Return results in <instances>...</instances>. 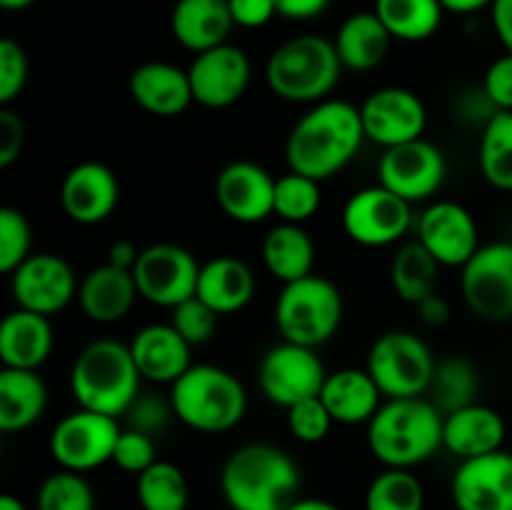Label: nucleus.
<instances>
[{"mask_svg":"<svg viewBox=\"0 0 512 510\" xmlns=\"http://www.w3.org/2000/svg\"><path fill=\"white\" fill-rule=\"evenodd\" d=\"M333 415L328 413L325 403L318 398H308L303 403H295L288 408V430L295 440L300 443H320L328 438L330 428H333Z\"/></svg>","mask_w":512,"mask_h":510,"instance_id":"nucleus-43","label":"nucleus"},{"mask_svg":"<svg viewBox=\"0 0 512 510\" xmlns=\"http://www.w3.org/2000/svg\"><path fill=\"white\" fill-rule=\"evenodd\" d=\"M325 378L328 373L315 348L288 343V340L273 345L263 355L258 368V383L265 398L285 410L308 398H318Z\"/></svg>","mask_w":512,"mask_h":510,"instance_id":"nucleus-10","label":"nucleus"},{"mask_svg":"<svg viewBox=\"0 0 512 510\" xmlns=\"http://www.w3.org/2000/svg\"><path fill=\"white\" fill-rule=\"evenodd\" d=\"M10 295L18 308L50 318L78 295V280L60 255L33 253L10 273Z\"/></svg>","mask_w":512,"mask_h":510,"instance_id":"nucleus-15","label":"nucleus"},{"mask_svg":"<svg viewBox=\"0 0 512 510\" xmlns=\"http://www.w3.org/2000/svg\"><path fill=\"white\" fill-rule=\"evenodd\" d=\"M365 140L360 108L348 100L328 98L315 103L293 125L285 143V158L293 173L323 183L358 155Z\"/></svg>","mask_w":512,"mask_h":510,"instance_id":"nucleus-1","label":"nucleus"},{"mask_svg":"<svg viewBox=\"0 0 512 510\" xmlns=\"http://www.w3.org/2000/svg\"><path fill=\"white\" fill-rule=\"evenodd\" d=\"M480 373L463 355H448L435 365L433 380H430V400L443 415L455 413L460 408L478 403Z\"/></svg>","mask_w":512,"mask_h":510,"instance_id":"nucleus-35","label":"nucleus"},{"mask_svg":"<svg viewBox=\"0 0 512 510\" xmlns=\"http://www.w3.org/2000/svg\"><path fill=\"white\" fill-rule=\"evenodd\" d=\"M215 200L235 223H260L275 213V178L263 165L235 160L215 178Z\"/></svg>","mask_w":512,"mask_h":510,"instance_id":"nucleus-20","label":"nucleus"},{"mask_svg":"<svg viewBox=\"0 0 512 510\" xmlns=\"http://www.w3.org/2000/svg\"><path fill=\"white\" fill-rule=\"evenodd\" d=\"M35 505L38 510H95V495L83 473L60 468L40 483Z\"/></svg>","mask_w":512,"mask_h":510,"instance_id":"nucleus-40","label":"nucleus"},{"mask_svg":"<svg viewBox=\"0 0 512 510\" xmlns=\"http://www.w3.org/2000/svg\"><path fill=\"white\" fill-rule=\"evenodd\" d=\"M320 400L333 415L335 423L360 425L373 420V415L383 405L380 403L383 393L368 368H340L335 373H328L323 390H320Z\"/></svg>","mask_w":512,"mask_h":510,"instance_id":"nucleus-28","label":"nucleus"},{"mask_svg":"<svg viewBox=\"0 0 512 510\" xmlns=\"http://www.w3.org/2000/svg\"><path fill=\"white\" fill-rule=\"evenodd\" d=\"M35 0H0V5H3V10H25L30 8Z\"/></svg>","mask_w":512,"mask_h":510,"instance_id":"nucleus-58","label":"nucleus"},{"mask_svg":"<svg viewBox=\"0 0 512 510\" xmlns=\"http://www.w3.org/2000/svg\"><path fill=\"white\" fill-rule=\"evenodd\" d=\"M490 23H493L498 40L503 43L505 53H512V0H493Z\"/></svg>","mask_w":512,"mask_h":510,"instance_id":"nucleus-53","label":"nucleus"},{"mask_svg":"<svg viewBox=\"0 0 512 510\" xmlns=\"http://www.w3.org/2000/svg\"><path fill=\"white\" fill-rule=\"evenodd\" d=\"M188 75L195 103L210 110H223L243 98L250 85L253 65L243 48L223 43L195 55Z\"/></svg>","mask_w":512,"mask_h":510,"instance_id":"nucleus-17","label":"nucleus"},{"mask_svg":"<svg viewBox=\"0 0 512 510\" xmlns=\"http://www.w3.org/2000/svg\"><path fill=\"white\" fill-rule=\"evenodd\" d=\"M28 55L13 38L0 40V105H10L28 83Z\"/></svg>","mask_w":512,"mask_h":510,"instance_id":"nucleus-44","label":"nucleus"},{"mask_svg":"<svg viewBox=\"0 0 512 510\" xmlns=\"http://www.w3.org/2000/svg\"><path fill=\"white\" fill-rule=\"evenodd\" d=\"M438 360L428 343L410 330H390L373 343L368 353V373L378 383L385 400L420 398L430 390Z\"/></svg>","mask_w":512,"mask_h":510,"instance_id":"nucleus-8","label":"nucleus"},{"mask_svg":"<svg viewBox=\"0 0 512 510\" xmlns=\"http://www.w3.org/2000/svg\"><path fill=\"white\" fill-rule=\"evenodd\" d=\"M480 170L498 190H512V110H500L480 135Z\"/></svg>","mask_w":512,"mask_h":510,"instance_id":"nucleus-36","label":"nucleus"},{"mask_svg":"<svg viewBox=\"0 0 512 510\" xmlns=\"http://www.w3.org/2000/svg\"><path fill=\"white\" fill-rule=\"evenodd\" d=\"M288 510H340L338 505L330 503V500L320 498H298Z\"/></svg>","mask_w":512,"mask_h":510,"instance_id":"nucleus-56","label":"nucleus"},{"mask_svg":"<svg viewBox=\"0 0 512 510\" xmlns=\"http://www.w3.org/2000/svg\"><path fill=\"white\" fill-rule=\"evenodd\" d=\"M223 510H233V508H223Z\"/></svg>","mask_w":512,"mask_h":510,"instance_id":"nucleus-59","label":"nucleus"},{"mask_svg":"<svg viewBox=\"0 0 512 510\" xmlns=\"http://www.w3.org/2000/svg\"><path fill=\"white\" fill-rule=\"evenodd\" d=\"M233 28L228 0H178L170 13V33L195 55L228 43Z\"/></svg>","mask_w":512,"mask_h":510,"instance_id":"nucleus-25","label":"nucleus"},{"mask_svg":"<svg viewBox=\"0 0 512 510\" xmlns=\"http://www.w3.org/2000/svg\"><path fill=\"white\" fill-rule=\"evenodd\" d=\"M25 145V123L8 105L0 108V168H10Z\"/></svg>","mask_w":512,"mask_h":510,"instance_id":"nucleus-48","label":"nucleus"},{"mask_svg":"<svg viewBox=\"0 0 512 510\" xmlns=\"http://www.w3.org/2000/svg\"><path fill=\"white\" fill-rule=\"evenodd\" d=\"M138 285H135L133 270L115 268L105 263L90 270L78 288V300L83 313L93 323L110 325L123 320L133 308L138 298Z\"/></svg>","mask_w":512,"mask_h":510,"instance_id":"nucleus-27","label":"nucleus"},{"mask_svg":"<svg viewBox=\"0 0 512 510\" xmlns=\"http://www.w3.org/2000/svg\"><path fill=\"white\" fill-rule=\"evenodd\" d=\"M343 310L338 285L313 273L283 285L275 300V325L288 343L320 348L338 333Z\"/></svg>","mask_w":512,"mask_h":510,"instance_id":"nucleus-7","label":"nucleus"},{"mask_svg":"<svg viewBox=\"0 0 512 510\" xmlns=\"http://www.w3.org/2000/svg\"><path fill=\"white\" fill-rule=\"evenodd\" d=\"M188 498V480L175 463L158 460L138 475V503L143 510H185Z\"/></svg>","mask_w":512,"mask_h":510,"instance_id":"nucleus-37","label":"nucleus"},{"mask_svg":"<svg viewBox=\"0 0 512 510\" xmlns=\"http://www.w3.org/2000/svg\"><path fill=\"white\" fill-rule=\"evenodd\" d=\"M48 388L38 370H0V430L18 433L43 418Z\"/></svg>","mask_w":512,"mask_h":510,"instance_id":"nucleus-31","label":"nucleus"},{"mask_svg":"<svg viewBox=\"0 0 512 510\" xmlns=\"http://www.w3.org/2000/svg\"><path fill=\"white\" fill-rule=\"evenodd\" d=\"M33 230L28 218L18 208H0V273L10 275L20 263L30 258Z\"/></svg>","mask_w":512,"mask_h":510,"instance_id":"nucleus-41","label":"nucleus"},{"mask_svg":"<svg viewBox=\"0 0 512 510\" xmlns=\"http://www.w3.org/2000/svg\"><path fill=\"white\" fill-rule=\"evenodd\" d=\"M113 463L118 465L125 473L140 475L150 468L153 463H158V450H155L153 435H145L140 430L125 428L120 433L118 443H115Z\"/></svg>","mask_w":512,"mask_h":510,"instance_id":"nucleus-46","label":"nucleus"},{"mask_svg":"<svg viewBox=\"0 0 512 510\" xmlns=\"http://www.w3.org/2000/svg\"><path fill=\"white\" fill-rule=\"evenodd\" d=\"M483 90L498 110H512V53L500 55L485 70Z\"/></svg>","mask_w":512,"mask_h":510,"instance_id":"nucleus-47","label":"nucleus"},{"mask_svg":"<svg viewBox=\"0 0 512 510\" xmlns=\"http://www.w3.org/2000/svg\"><path fill=\"white\" fill-rule=\"evenodd\" d=\"M460 288L468 308L488 323L512 318V243L480 245L463 265Z\"/></svg>","mask_w":512,"mask_h":510,"instance_id":"nucleus-11","label":"nucleus"},{"mask_svg":"<svg viewBox=\"0 0 512 510\" xmlns=\"http://www.w3.org/2000/svg\"><path fill=\"white\" fill-rule=\"evenodd\" d=\"M440 5L445 8V13L453 15H475L480 10L490 8L493 0H440Z\"/></svg>","mask_w":512,"mask_h":510,"instance_id":"nucleus-55","label":"nucleus"},{"mask_svg":"<svg viewBox=\"0 0 512 510\" xmlns=\"http://www.w3.org/2000/svg\"><path fill=\"white\" fill-rule=\"evenodd\" d=\"M413 223V205L383 185H370L348 198L343 208V228L353 243L365 248H385L403 238Z\"/></svg>","mask_w":512,"mask_h":510,"instance_id":"nucleus-13","label":"nucleus"},{"mask_svg":"<svg viewBox=\"0 0 512 510\" xmlns=\"http://www.w3.org/2000/svg\"><path fill=\"white\" fill-rule=\"evenodd\" d=\"M343 63L333 40L323 35H295L270 53L265 65L268 88L288 103H320L328 100L340 83Z\"/></svg>","mask_w":512,"mask_h":510,"instance_id":"nucleus-5","label":"nucleus"},{"mask_svg":"<svg viewBox=\"0 0 512 510\" xmlns=\"http://www.w3.org/2000/svg\"><path fill=\"white\" fill-rule=\"evenodd\" d=\"M365 138L383 150L423 138L428 110L420 95L408 88H380L360 105Z\"/></svg>","mask_w":512,"mask_h":510,"instance_id":"nucleus-16","label":"nucleus"},{"mask_svg":"<svg viewBox=\"0 0 512 510\" xmlns=\"http://www.w3.org/2000/svg\"><path fill=\"white\" fill-rule=\"evenodd\" d=\"M130 353L140 375L150 383L173 385L190 368V348L193 345L173 328V325H145L130 340Z\"/></svg>","mask_w":512,"mask_h":510,"instance_id":"nucleus-23","label":"nucleus"},{"mask_svg":"<svg viewBox=\"0 0 512 510\" xmlns=\"http://www.w3.org/2000/svg\"><path fill=\"white\" fill-rule=\"evenodd\" d=\"M425 488L413 470L385 468L365 493V510H423Z\"/></svg>","mask_w":512,"mask_h":510,"instance_id":"nucleus-38","label":"nucleus"},{"mask_svg":"<svg viewBox=\"0 0 512 510\" xmlns=\"http://www.w3.org/2000/svg\"><path fill=\"white\" fill-rule=\"evenodd\" d=\"M263 263L283 285L313 275L315 245L308 230L298 223H280L263 238Z\"/></svg>","mask_w":512,"mask_h":510,"instance_id":"nucleus-32","label":"nucleus"},{"mask_svg":"<svg viewBox=\"0 0 512 510\" xmlns=\"http://www.w3.org/2000/svg\"><path fill=\"white\" fill-rule=\"evenodd\" d=\"M118 418L78 408L65 415L50 433V455L65 470L88 473L113 463L115 443L120 438Z\"/></svg>","mask_w":512,"mask_h":510,"instance_id":"nucleus-9","label":"nucleus"},{"mask_svg":"<svg viewBox=\"0 0 512 510\" xmlns=\"http://www.w3.org/2000/svg\"><path fill=\"white\" fill-rule=\"evenodd\" d=\"M140 375L130 345L120 340H93L70 368V393L78 408L120 418L140 395Z\"/></svg>","mask_w":512,"mask_h":510,"instance_id":"nucleus-4","label":"nucleus"},{"mask_svg":"<svg viewBox=\"0 0 512 510\" xmlns=\"http://www.w3.org/2000/svg\"><path fill=\"white\" fill-rule=\"evenodd\" d=\"M375 15L383 20L393 40L420 43L438 33L445 8L440 0H375Z\"/></svg>","mask_w":512,"mask_h":510,"instance_id":"nucleus-33","label":"nucleus"},{"mask_svg":"<svg viewBox=\"0 0 512 510\" xmlns=\"http://www.w3.org/2000/svg\"><path fill=\"white\" fill-rule=\"evenodd\" d=\"M140 258V250L135 248L130 240H115L108 250V263L115 265V268H123V270H133L135 263Z\"/></svg>","mask_w":512,"mask_h":510,"instance_id":"nucleus-54","label":"nucleus"},{"mask_svg":"<svg viewBox=\"0 0 512 510\" xmlns=\"http://www.w3.org/2000/svg\"><path fill=\"white\" fill-rule=\"evenodd\" d=\"M140 298L158 308H170L193 298L198 290L200 265L190 250L173 243H155L140 250L133 268Z\"/></svg>","mask_w":512,"mask_h":510,"instance_id":"nucleus-12","label":"nucleus"},{"mask_svg":"<svg viewBox=\"0 0 512 510\" xmlns=\"http://www.w3.org/2000/svg\"><path fill=\"white\" fill-rule=\"evenodd\" d=\"M125 418H128V428L140 430L145 435H158L175 418L173 400H170V395L160 398L155 393H140L128 408Z\"/></svg>","mask_w":512,"mask_h":510,"instance_id":"nucleus-45","label":"nucleus"},{"mask_svg":"<svg viewBox=\"0 0 512 510\" xmlns=\"http://www.w3.org/2000/svg\"><path fill=\"white\" fill-rule=\"evenodd\" d=\"M195 295L218 315L238 313L253 300L255 275L243 260L233 258V255H220V258L200 265Z\"/></svg>","mask_w":512,"mask_h":510,"instance_id":"nucleus-29","label":"nucleus"},{"mask_svg":"<svg viewBox=\"0 0 512 510\" xmlns=\"http://www.w3.org/2000/svg\"><path fill=\"white\" fill-rule=\"evenodd\" d=\"M333 0H275L278 15L285 20H313L330 8Z\"/></svg>","mask_w":512,"mask_h":510,"instance_id":"nucleus-51","label":"nucleus"},{"mask_svg":"<svg viewBox=\"0 0 512 510\" xmlns=\"http://www.w3.org/2000/svg\"><path fill=\"white\" fill-rule=\"evenodd\" d=\"M390 43H393V35L375 15V10L348 15L333 38L343 68L358 70V73L378 68L388 55Z\"/></svg>","mask_w":512,"mask_h":510,"instance_id":"nucleus-30","label":"nucleus"},{"mask_svg":"<svg viewBox=\"0 0 512 510\" xmlns=\"http://www.w3.org/2000/svg\"><path fill=\"white\" fill-rule=\"evenodd\" d=\"M418 243L443 268H463L480 248L478 223L465 205L438 200L420 215Z\"/></svg>","mask_w":512,"mask_h":510,"instance_id":"nucleus-18","label":"nucleus"},{"mask_svg":"<svg viewBox=\"0 0 512 510\" xmlns=\"http://www.w3.org/2000/svg\"><path fill=\"white\" fill-rule=\"evenodd\" d=\"M320 203H323L320 180L293 173V170L275 180V215H280L283 223L303 225L318 213Z\"/></svg>","mask_w":512,"mask_h":510,"instance_id":"nucleus-39","label":"nucleus"},{"mask_svg":"<svg viewBox=\"0 0 512 510\" xmlns=\"http://www.w3.org/2000/svg\"><path fill=\"white\" fill-rule=\"evenodd\" d=\"M228 3L233 23L245 30L265 28L278 15L275 0H228Z\"/></svg>","mask_w":512,"mask_h":510,"instance_id":"nucleus-49","label":"nucleus"},{"mask_svg":"<svg viewBox=\"0 0 512 510\" xmlns=\"http://www.w3.org/2000/svg\"><path fill=\"white\" fill-rule=\"evenodd\" d=\"M505 420L495 408L473 403L448 413L443 420V448L458 455L460 460L480 458V455L503 450Z\"/></svg>","mask_w":512,"mask_h":510,"instance_id":"nucleus-24","label":"nucleus"},{"mask_svg":"<svg viewBox=\"0 0 512 510\" xmlns=\"http://www.w3.org/2000/svg\"><path fill=\"white\" fill-rule=\"evenodd\" d=\"M458 113L465 123L483 125L485 128V125H488L490 120L500 113V110L495 108V103L488 98V93L483 90V85H480V88H470L460 95Z\"/></svg>","mask_w":512,"mask_h":510,"instance_id":"nucleus-50","label":"nucleus"},{"mask_svg":"<svg viewBox=\"0 0 512 510\" xmlns=\"http://www.w3.org/2000/svg\"><path fill=\"white\" fill-rule=\"evenodd\" d=\"M130 95L135 103L158 118H175L195 103L188 70L163 60L138 65L130 75Z\"/></svg>","mask_w":512,"mask_h":510,"instance_id":"nucleus-22","label":"nucleus"},{"mask_svg":"<svg viewBox=\"0 0 512 510\" xmlns=\"http://www.w3.org/2000/svg\"><path fill=\"white\" fill-rule=\"evenodd\" d=\"M170 313H173L170 315V325H173L190 345L208 343L215 335V330H218L220 315L215 313L210 305H205L198 295L188 298L185 303L175 305Z\"/></svg>","mask_w":512,"mask_h":510,"instance_id":"nucleus-42","label":"nucleus"},{"mask_svg":"<svg viewBox=\"0 0 512 510\" xmlns=\"http://www.w3.org/2000/svg\"><path fill=\"white\" fill-rule=\"evenodd\" d=\"M445 173L448 163L443 150L425 138L388 148L378 163V183L410 205L433 198L443 188Z\"/></svg>","mask_w":512,"mask_h":510,"instance_id":"nucleus-14","label":"nucleus"},{"mask_svg":"<svg viewBox=\"0 0 512 510\" xmlns=\"http://www.w3.org/2000/svg\"><path fill=\"white\" fill-rule=\"evenodd\" d=\"M175 418L200 433L233 430L248 410V393L230 370L218 365H190L170 385Z\"/></svg>","mask_w":512,"mask_h":510,"instance_id":"nucleus-6","label":"nucleus"},{"mask_svg":"<svg viewBox=\"0 0 512 510\" xmlns=\"http://www.w3.org/2000/svg\"><path fill=\"white\" fill-rule=\"evenodd\" d=\"M415 308H418L420 320H423L428 328H443V325L450 320V315H453L448 300L438 293H433V295H428L425 300H420Z\"/></svg>","mask_w":512,"mask_h":510,"instance_id":"nucleus-52","label":"nucleus"},{"mask_svg":"<svg viewBox=\"0 0 512 510\" xmlns=\"http://www.w3.org/2000/svg\"><path fill=\"white\" fill-rule=\"evenodd\" d=\"M120 200V185L113 170L95 160H85L60 183V205L78 225H98L113 215Z\"/></svg>","mask_w":512,"mask_h":510,"instance_id":"nucleus-21","label":"nucleus"},{"mask_svg":"<svg viewBox=\"0 0 512 510\" xmlns=\"http://www.w3.org/2000/svg\"><path fill=\"white\" fill-rule=\"evenodd\" d=\"M455 510H512V453L460 460L450 483Z\"/></svg>","mask_w":512,"mask_h":510,"instance_id":"nucleus-19","label":"nucleus"},{"mask_svg":"<svg viewBox=\"0 0 512 510\" xmlns=\"http://www.w3.org/2000/svg\"><path fill=\"white\" fill-rule=\"evenodd\" d=\"M53 353V325L48 315L15 308L0 323L3 368L38 370Z\"/></svg>","mask_w":512,"mask_h":510,"instance_id":"nucleus-26","label":"nucleus"},{"mask_svg":"<svg viewBox=\"0 0 512 510\" xmlns=\"http://www.w3.org/2000/svg\"><path fill=\"white\" fill-rule=\"evenodd\" d=\"M220 488L233 510H288L298 500L300 470L278 445L248 443L225 460Z\"/></svg>","mask_w":512,"mask_h":510,"instance_id":"nucleus-2","label":"nucleus"},{"mask_svg":"<svg viewBox=\"0 0 512 510\" xmlns=\"http://www.w3.org/2000/svg\"><path fill=\"white\" fill-rule=\"evenodd\" d=\"M445 415L433 400L390 398L368 423V448L385 468L413 470L443 448Z\"/></svg>","mask_w":512,"mask_h":510,"instance_id":"nucleus-3","label":"nucleus"},{"mask_svg":"<svg viewBox=\"0 0 512 510\" xmlns=\"http://www.w3.org/2000/svg\"><path fill=\"white\" fill-rule=\"evenodd\" d=\"M0 510H25V505L20 498L5 493V495H0Z\"/></svg>","mask_w":512,"mask_h":510,"instance_id":"nucleus-57","label":"nucleus"},{"mask_svg":"<svg viewBox=\"0 0 512 510\" xmlns=\"http://www.w3.org/2000/svg\"><path fill=\"white\" fill-rule=\"evenodd\" d=\"M443 265L415 240V243L403 245L395 253L393 265H390V283L398 298L405 303L418 305L428 295L438 293V275Z\"/></svg>","mask_w":512,"mask_h":510,"instance_id":"nucleus-34","label":"nucleus"}]
</instances>
